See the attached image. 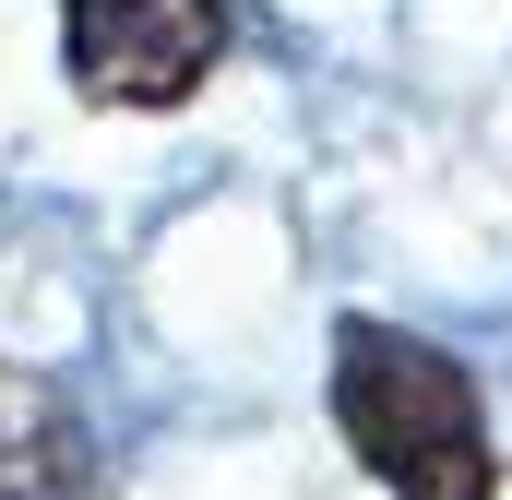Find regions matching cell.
<instances>
[{
	"label": "cell",
	"mask_w": 512,
	"mask_h": 500,
	"mask_svg": "<svg viewBox=\"0 0 512 500\" xmlns=\"http://www.w3.org/2000/svg\"><path fill=\"white\" fill-rule=\"evenodd\" d=\"M334 429L393 500H501L489 405H477L465 358H441L429 334L334 322Z\"/></svg>",
	"instance_id": "obj_1"
},
{
	"label": "cell",
	"mask_w": 512,
	"mask_h": 500,
	"mask_svg": "<svg viewBox=\"0 0 512 500\" xmlns=\"http://www.w3.org/2000/svg\"><path fill=\"white\" fill-rule=\"evenodd\" d=\"M60 60L96 108H191L227 60V0H60Z\"/></svg>",
	"instance_id": "obj_2"
},
{
	"label": "cell",
	"mask_w": 512,
	"mask_h": 500,
	"mask_svg": "<svg viewBox=\"0 0 512 500\" xmlns=\"http://www.w3.org/2000/svg\"><path fill=\"white\" fill-rule=\"evenodd\" d=\"M0 500H96V429L24 370H0Z\"/></svg>",
	"instance_id": "obj_3"
}]
</instances>
